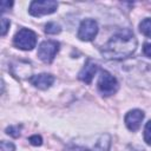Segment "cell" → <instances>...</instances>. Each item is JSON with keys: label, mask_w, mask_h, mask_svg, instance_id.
Wrapping results in <instances>:
<instances>
[{"label": "cell", "mask_w": 151, "mask_h": 151, "mask_svg": "<svg viewBox=\"0 0 151 151\" xmlns=\"http://www.w3.org/2000/svg\"><path fill=\"white\" fill-rule=\"evenodd\" d=\"M137 38L130 29H123L110 38L103 46L100 53L107 60H123L129 58L137 50Z\"/></svg>", "instance_id": "obj_1"}, {"label": "cell", "mask_w": 151, "mask_h": 151, "mask_svg": "<svg viewBox=\"0 0 151 151\" xmlns=\"http://www.w3.org/2000/svg\"><path fill=\"white\" fill-rule=\"evenodd\" d=\"M13 44L17 48H20L22 51H31L37 45V34L32 29L21 28L15 33Z\"/></svg>", "instance_id": "obj_2"}, {"label": "cell", "mask_w": 151, "mask_h": 151, "mask_svg": "<svg viewBox=\"0 0 151 151\" xmlns=\"http://www.w3.org/2000/svg\"><path fill=\"white\" fill-rule=\"evenodd\" d=\"M98 91L100 92L101 96L104 97H109L114 94L118 91L119 84L117 81V79L107 71H101L99 79H98Z\"/></svg>", "instance_id": "obj_3"}, {"label": "cell", "mask_w": 151, "mask_h": 151, "mask_svg": "<svg viewBox=\"0 0 151 151\" xmlns=\"http://www.w3.org/2000/svg\"><path fill=\"white\" fill-rule=\"evenodd\" d=\"M110 146H111V136L107 133H103L98 137V139L93 143L91 147L79 144H70L66 147V151H109Z\"/></svg>", "instance_id": "obj_4"}, {"label": "cell", "mask_w": 151, "mask_h": 151, "mask_svg": "<svg viewBox=\"0 0 151 151\" xmlns=\"http://www.w3.org/2000/svg\"><path fill=\"white\" fill-rule=\"evenodd\" d=\"M59 42L55 40H44L38 47V58L46 64L52 63L59 52Z\"/></svg>", "instance_id": "obj_5"}, {"label": "cell", "mask_w": 151, "mask_h": 151, "mask_svg": "<svg viewBox=\"0 0 151 151\" xmlns=\"http://www.w3.org/2000/svg\"><path fill=\"white\" fill-rule=\"evenodd\" d=\"M58 2L53 0H42V1H32L28 8V12L33 17H42L52 14L57 11Z\"/></svg>", "instance_id": "obj_6"}, {"label": "cell", "mask_w": 151, "mask_h": 151, "mask_svg": "<svg viewBox=\"0 0 151 151\" xmlns=\"http://www.w3.org/2000/svg\"><path fill=\"white\" fill-rule=\"evenodd\" d=\"M98 33V24L93 19H85L80 22L77 37L83 41H91Z\"/></svg>", "instance_id": "obj_7"}, {"label": "cell", "mask_w": 151, "mask_h": 151, "mask_svg": "<svg viewBox=\"0 0 151 151\" xmlns=\"http://www.w3.org/2000/svg\"><path fill=\"white\" fill-rule=\"evenodd\" d=\"M143 119H144V112H143L142 110L134 109V110H130V111L125 114L124 122H125L126 127H127L130 131L136 132V131L139 130Z\"/></svg>", "instance_id": "obj_8"}, {"label": "cell", "mask_w": 151, "mask_h": 151, "mask_svg": "<svg viewBox=\"0 0 151 151\" xmlns=\"http://www.w3.org/2000/svg\"><path fill=\"white\" fill-rule=\"evenodd\" d=\"M97 71H98V65L96 63H93L91 59H88L85 63V65L81 68V71L79 72L78 78L81 81H84L85 84H91V81H92L94 74L97 73Z\"/></svg>", "instance_id": "obj_9"}, {"label": "cell", "mask_w": 151, "mask_h": 151, "mask_svg": "<svg viewBox=\"0 0 151 151\" xmlns=\"http://www.w3.org/2000/svg\"><path fill=\"white\" fill-rule=\"evenodd\" d=\"M29 83L40 90H46L51 87V85L54 83V77L50 73H40L35 74L29 78Z\"/></svg>", "instance_id": "obj_10"}, {"label": "cell", "mask_w": 151, "mask_h": 151, "mask_svg": "<svg viewBox=\"0 0 151 151\" xmlns=\"http://www.w3.org/2000/svg\"><path fill=\"white\" fill-rule=\"evenodd\" d=\"M139 31L147 38H151V18H145L139 24Z\"/></svg>", "instance_id": "obj_11"}, {"label": "cell", "mask_w": 151, "mask_h": 151, "mask_svg": "<svg viewBox=\"0 0 151 151\" xmlns=\"http://www.w3.org/2000/svg\"><path fill=\"white\" fill-rule=\"evenodd\" d=\"M60 31H61V27H60L58 24H55V22H48V24H46V26H45V32H46L47 34L54 35V34L60 33Z\"/></svg>", "instance_id": "obj_12"}, {"label": "cell", "mask_w": 151, "mask_h": 151, "mask_svg": "<svg viewBox=\"0 0 151 151\" xmlns=\"http://www.w3.org/2000/svg\"><path fill=\"white\" fill-rule=\"evenodd\" d=\"M144 140L147 145L151 146V120H149L146 124H145V127H144Z\"/></svg>", "instance_id": "obj_13"}, {"label": "cell", "mask_w": 151, "mask_h": 151, "mask_svg": "<svg viewBox=\"0 0 151 151\" xmlns=\"http://www.w3.org/2000/svg\"><path fill=\"white\" fill-rule=\"evenodd\" d=\"M6 133L9 134V136H12V137H14V138H17V137L20 136V126H19V125L8 126V127L6 129Z\"/></svg>", "instance_id": "obj_14"}, {"label": "cell", "mask_w": 151, "mask_h": 151, "mask_svg": "<svg viewBox=\"0 0 151 151\" xmlns=\"http://www.w3.org/2000/svg\"><path fill=\"white\" fill-rule=\"evenodd\" d=\"M0 151H15V146L13 143L2 140L0 143Z\"/></svg>", "instance_id": "obj_15"}, {"label": "cell", "mask_w": 151, "mask_h": 151, "mask_svg": "<svg viewBox=\"0 0 151 151\" xmlns=\"http://www.w3.org/2000/svg\"><path fill=\"white\" fill-rule=\"evenodd\" d=\"M9 25H11V22H9L8 19L1 18V35H2V37L6 35V33H7L8 28H9Z\"/></svg>", "instance_id": "obj_16"}, {"label": "cell", "mask_w": 151, "mask_h": 151, "mask_svg": "<svg viewBox=\"0 0 151 151\" xmlns=\"http://www.w3.org/2000/svg\"><path fill=\"white\" fill-rule=\"evenodd\" d=\"M28 142L34 146H40L42 144V138L40 136H38V134H34V136H31L28 138Z\"/></svg>", "instance_id": "obj_17"}, {"label": "cell", "mask_w": 151, "mask_h": 151, "mask_svg": "<svg viewBox=\"0 0 151 151\" xmlns=\"http://www.w3.org/2000/svg\"><path fill=\"white\" fill-rule=\"evenodd\" d=\"M143 53L144 55H146L147 58L151 59V44L150 42H145L143 46Z\"/></svg>", "instance_id": "obj_18"}, {"label": "cell", "mask_w": 151, "mask_h": 151, "mask_svg": "<svg viewBox=\"0 0 151 151\" xmlns=\"http://www.w3.org/2000/svg\"><path fill=\"white\" fill-rule=\"evenodd\" d=\"M12 5H13V2H12V1H11V2H9V1H5V0H4V1H1V12H2V13H5L7 9H9V7H11Z\"/></svg>", "instance_id": "obj_19"}]
</instances>
